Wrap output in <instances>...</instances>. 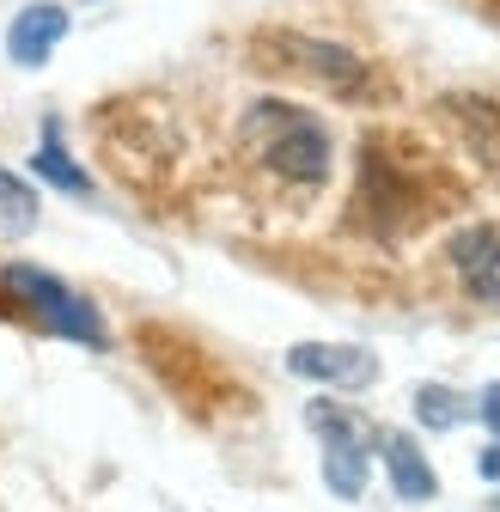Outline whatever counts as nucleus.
Returning a JSON list of instances; mask_svg holds the SVG:
<instances>
[{
    "label": "nucleus",
    "instance_id": "6e6552de",
    "mask_svg": "<svg viewBox=\"0 0 500 512\" xmlns=\"http://www.w3.org/2000/svg\"><path fill=\"white\" fill-rule=\"evenodd\" d=\"M61 37H68V7L31 0V7L7 25V61L13 68H43V61L61 49Z\"/></svg>",
    "mask_w": 500,
    "mask_h": 512
},
{
    "label": "nucleus",
    "instance_id": "9d476101",
    "mask_svg": "<svg viewBox=\"0 0 500 512\" xmlns=\"http://www.w3.org/2000/svg\"><path fill=\"white\" fill-rule=\"evenodd\" d=\"M379 458H385V476L397 488V500H433L440 494V476L421 458V445L409 433H379Z\"/></svg>",
    "mask_w": 500,
    "mask_h": 512
},
{
    "label": "nucleus",
    "instance_id": "ddd939ff",
    "mask_svg": "<svg viewBox=\"0 0 500 512\" xmlns=\"http://www.w3.org/2000/svg\"><path fill=\"white\" fill-rule=\"evenodd\" d=\"M464 415H470V403L452 391V384H415V421H421V427L446 433V427H458Z\"/></svg>",
    "mask_w": 500,
    "mask_h": 512
},
{
    "label": "nucleus",
    "instance_id": "0eeeda50",
    "mask_svg": "<svg viewBox=\"0 0 500 512\" xmlns=\"http://www.w3.org/2000/svg\"><path fill=\"white\" fill-rule=\"evenodd\" d=\"M446 263L458 275V287L476 305H500V226L494 220H470L446 238Z\"/></svg>",
    "mask_w": 500,
    "mask_h": 512
},
{
    "label": "nucleus",
    "instance_id": "9b49d317",
    "mask_svg": "<svg viewBox=\"0 0 500 512\" xmlns=\"http://www.w3.org/2000/svg\"><path fill=\"white\" fill-rule=\"evenodd\" d=\"M31 171H37L43 183H55L61 196H80V202L92 196V177L68 159V147H61V122H43V147L31 153Z\"/></svg>",
    "mask_w": 500,
    "mask_h": 512
},
{
    "label": "nucleus",
    "instance_id": "1a4fd4ad",
    "mask_svg": "<svg viewBox=\"0 0 500 512\" xmlns=\"http://www.w3.org/2000/svg\"><path fill=\"white\" fill-rule=\"evenodd\" d=\"M440 110L458 122L464 147H470L488 171H500V104H494V98H476V92H452Z\"/></svg>",
    "mask_w": 500,
    "mask_h": 512
},
{
    "label": "nucleus",
    "instance_id": "f03ea898",
    "mask_svg": "<svg viewBox=\"0 0 500 512\" xmlns=\"http://www.w3.org/2000/svg\"><path fill=\"white\" fill-rule=\"evenodd\" d=\"M238 153H244V165L257 177H269L281 189H299V196H311V189L330 183V128L311 116L305 104H293V98L244 104Z\"/></svg>",
    "mask_w": 500,
    "mask_h": 512
},
{
    "label": "nucleus",
    "instance_id": "f257e3e1",
    "mask_svg": "<svg viewBox=\"0 0 500 512\" xmlns=\"http://www.w3.org/2000/svg\"><path fill=\"white\" fill-rule=\"evenodd\" d=\"M452 202L446 177L433 165H415L403 159L385 135H372L360 147V177H354V202H348V226L379 238V244H397L409 232H421L433 214Z\"/></svg>",
    "mask_w": 500,
    "mask_h": 512
},
{
    "label": "nucleus",
    "instance_id": "2eb2a0df",
    "mask_svg": "<svg viewBox=\"0 0 500 512\" xmlns=\"http://www.w3.org/2000/svg\"><path fill=\"white\" fill-rule=\"evenodd\" d=\"M476 476H482V482H500V445H488V452L476 458Z\"/></svg>",
    "mask_w": 500,
    "mask_h": 512
},
{
    "label": "nucleus",
    "instance_id": "20e7f679",
    "mask_svg": "<svg viewBox=\"0 0 500 512\" xmlns=\"http://www.w3.org/2000/svg\"><path fill=\"white\" fill-rule=\"evenodd\" d=\"M0 317L31 324L43 336H61V342H80V348H110L104 311L80 287L49 275L43 263H0Z\"/></svg>",
    "mask_w": 500,
    "mask_h": 512
},
{
    "label": "nucleus",
    "instance_id": "423d86ee",
    "mask_svg": "<svg viewBox=\"0 0 500 512\" xmlns=\"http://www.w3.org/2000/svg\"><path fill=\"white\" fill-rule=\"evenodd\" d=\"M287 372L311 378V384H330V391H366V384H379V354L360 348V342H293Z\"/></svg>",
    "mask_w": 500,
    "mask_h": 512
},
{
    "label": "nucleus",
    "instance_id": "7ed1b4c3",
    "mask_svg": "<svg viewBox=\"0 0 500 512\" xmlns=\"http://www.w3.org/2000/svg\"><path fill=\"white\" fill-rule=\"evenodd\" d=\"M250 61L263 74H287V80H305V86H324L348 104H366V98H385V80L366 55L330 43V37H311V31H293V25H263L250 37Z\"/></svg>",
    "mask_w": 500,
    "mask_h": 512
},
{
    "label": "nucleus",
    "instance_id": "f8f14e48",
    "mask_svg": "<svg viewBox=\"0 0 500 512\" xmlns=\"http://www.w3.org/2000/svg\"><path fill=\"white\" fill-rule=\"evenodd\" d=\"M37 189L19 177V171H7L0 165V238H25L31 226H37Z\"/></svg>",
    "mask_w": 500,
    "mask_h": 512
},
{
    "label": "nucleus",
    "instance_id": "4468645a",
    "mask_svg": "<svg viewBox=\"0 0 500 512\" xmlns=\"http://www.w3.org/2000/svg\"><path fill=\"white\" fill-rule=\"evenodd\" d=\"M476 415H482V427H488V433H494V445H500V378H494V384H482Z\"/></svg>",
    "mask_w": 500,
    "mask_h": 512
},
{
    "label": "nucleus",
    "instance_id": "39448f33",
    "mask_svg": "<svg viewBox=\"0 0 500 512\" xmlns=\"http://www.w3.org/2000/svg\"><path fill=\"white\" fill-rule=\"evenodd\" d=\"M305 421H311V433L324 439V488L336 500H360L366 482H372V445H379V427H366L354 409H342L330 397L311 403Z\"/></svg>",
    "mask_w": 500,
    "mask_h": 512
}]
</instances>
